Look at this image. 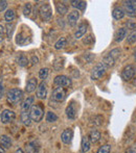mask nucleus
Listing matches in <instances>:
<instances>
[{
  "label": "nucleus",
  "instance_id": "nucleus-1",
  "mask_svg": "<svg viewBox=\"0 0 136 153\" xmlns=\"http://www.w3.org/2000/svg\"><path fill=\"white\" fill-rule=\"evenodd\" d=\"M120 55V49L116 48V49H113L111 50L110 52H108L107 54L105 55L103 59V64L106 66V68H111L115 65L116 61L117 59L119 57Z\"/></svg>",
  "mask_w": 136,
  "mask_h": 153
},
{
  "label": "nucleus",
  "instance_id": "nucleus-2",
  "mask_svg": "<svg viewBox=\"0 0 136 153\" xmlns=\"http://www.w3.org/2000/svg\"><path fill=\"white\" fill-rule=\"evenodd\" d=\"M23 98V91L20 89H12L8 92L6 94V100H8V103L13 105H16L22 100Z\"/></svg>",
  "mask_w": 136,
  "mask_h": 153
},
{
  "label": "nucleus",
  "instance_id": "nucleus-3",
  "mask_svg": "<svg viewBox=\"0 0 136 153\" xmlns=\"http://www.w3.org/2000/svg\"><path fill=\"white\" fill-rule=\"evenodd\" d=\"M29 116H31L32 121L39 123L44 116V109L40 104H35L32 106L31 111H29Z\"/></svg>",
  "mask_w": 136,
  "mask_h": 153
},
{
  "label": "nucleus",
  "instance_id": "nucleus-4",
  "mask_svg": "<svg viewBox=\"0 0 136 153\" xmlns=\"http://www.w3.org/2000/svg\"><path fill=\"white\" fill-rule=\"evenodd\" d=\"M106 70H107V68H106V66L103 64V62L96 64L91 71V75H90V76H91V79L92 80H98V79H101L104 75H105Z\"/></svg>",
  "mask_w": 136,
  "mask_h": 153
},
{
  "label": "nucleus",
  "instance_id": "nucleus-5",
  "mask_svg": "<svg viewBox=\"0 0 136 153\" xmlns=\"http://www.w3.org/2000/svg\"><path fill=\"white\" fill-rule=\"evenodd\" d=\"M40 17L43 21L45 22H48L50 21V19L53 18V10H51V6L50 4L46 3V4H43L42 6L40 7Z\"/></svg>",
  "mask_w": 136,
  "mask_h": 153
},
{
  "label": "nucleus",
  "instance_id": "nucleus-6",
  "mask_svg": "<svg viewBox=\"0 0 136 153\" xmlns=\"http://www.w3.org/2000/svg\"><path fill=\"white\" fill-rule=\"evenodd\" d=\"M136 73V67L134 65H128L124 68L122 72V78L124 79L125 81H129L134 77Z\"/></svg>",
  "mask_w": 136,
  "mask_h": 153
},
{
  "label": "nucleus",
  "instance_id": "nucleus-7",
  "mask_svg": "<svg viewBox=\"0 0 136 153\" xmlns=\"http://www.w3.org/2000/svg\"><path fill=\"white\" fill-rule=\"evenodd\" d=\"M66 98V91L64 88L58 87L53 90V95H51V100L56 101V102H62Z\"/></svg>",
  "mask_w": 136,
  "mask_h": 153
},
{
  "label": "nucleus",
  "instance_id": "nucleus-8",
  "mask_svg": "<svg viewBox=\"0 0 136 153\" xmlns=\"http://www.w3.org/2000/svg\"><path fill=\"white\" fill-rule=\"evenodd\" d=\"M124 10L129 17H132V18L136 17V1L133 0L124 1Z\"/></svg>",
  "mask_w": 136,
  "mask_h": 153
},
{
  "label": "nucleus",
  "instance_id": "nucleus-9",
  "mask_svg": "<svg viewBox=\"0 0 136 153\" xmlns=\"http://www.w3.org/2000/svg\"><path fill=\"white\" fill-rule=\"evenodd\" d=\"M53 85L57 87H69L71 85V79L67 77L66 75H58L53 80Z\"/></svg>",
  "mask_w": 136,
  "mask_h": 153
},
{
  "label": "nucleus",
  "instance_id": "nucleus-10",
  "mask_svg": "<svg viewBox=\"0 0 136 153\" xmlns=\"http://www.w3.org/2000/svg\"><path fill=\"white\" fill-rule=\"evenodd\" d=\"M15 118H16V114L13 111H11V109H4V111H2L1 116H0V119H1V122L3 124L11 123Z\"/></svg>",
  "mask_w": 136,
  "mask_h": 153
},
{
  "label": "nucleus",
  "instance_id": "nucleus-11",
  "mask_svg": "<svg viewBox=\"0 0 136 153\" xmlns=\"http://www.w3.org/2000/svg\"><path fill=\"white\" fill-rule=\"evenodd\" d=\"M25 151L27 153H39V151H40V143H39V141L35 140V141L29 142L25 145Z\"/></svg>",
  "mask_w": 136,
  "mask_h": 153
},
{
  "label": "nucleus",
  "instance_id": "nucleus-12",
  "mask_svg": "<svg viewBox=\"0 0 136 153\" xmlns=\"http://www.w3.org/2000/svg\"><path fill=\"white\" fill-rule=\"evenodd\" d=\"M66 116H67L68 119L70 120H74L77 117V107H75V103L74 101H71L70 104H68V106L65 109Z\"/></svg>",
  "mask_w": 136,
  "mask_h": 153
},
{
  "label": "nucleus",
  "instance_id": "nucleus-13",
  "mask_svg": "<svg viewBox=\"0 0 136 153\" xmlns=\"http://www.w3.org/2000/svg\"><path fill=\"white\" fill-rule=\"evenodd\" d=\"M34 101H35L34 97H32V96L27 97L22 102V104H21V113H29V111H31L32 106H33Z\"/></svg>",
  "mask_w": 136,
  "mask_h": 153
},
{
  "label": "nucleus",
  "instance_id": "nucleus-14",
  "mask_svg": "<svg viewBox=\"0 0 136 153\" xmlns=\"http://www.w3.org/2000/svg\"><path fill=\"white\" fill-rule=\"evenodd\" d=\"M80 18V12L77 10H74L72 12L69 13L68 17H67V21H68V24L70 25L71 27L75 26L77 23V20Z\"/></svg>",
  "mask_w": 136,
  "mask_h": 153
},
{
  "label": "nucleus",
  "instance_id": "nucleus-15",
  "mask_svg": "<svg viewBox=\"0 0 136 153\" xmlns=\"http://www.w3.org/2000/svg\"><path fill=\"white\" fill-rule=\"evenodd\" d=\"M47 96V85L45 81H42L37 88V97L39 99H45Z\"/></svg>",
  "mask_w": 136,
  "mask_h": 153
},
{
  "label": "nucleus",
  "instance_id": "nucleus-16",
  "mask_svg": "<svg viewBox=\"0 0 136 153\" xmlns=\"http://www.w3.org/2000/svg\"><path fill=\"white\" fill-rule=\"evenodd\" d=\"M72 137H73V131L70 128L65 129L61 134V140L64 144H70L71 141H72Z\"/></svg>",
  "mask_w": 136,
  "mask_h": 153
},
{
  "label": "nucleus",
  "instance_id": "nucleus-17",
  "mask_svg": "<svg viewBox=\"0 0 136 153\" xmlns=\"http://www.w3.org/2000/svg\"><path fill=\"white\" fill-rule=\"evenodd\" d=\"M38 80L36 78H31L29 79V81L26 82L25 85V92L26 93H33L35 90L38 88Z\"/></svg>",
  "mask_w": 136,
  "mask_h": 153
},
{
  "label": "nucleus",
  "instance_id": "nucleus-18",
  "mask_svg": "<svg viewBox=\"0 0 136 153\" xmlns=\"http://www.w3.org/2000/svg\"><path fill=\"white\" fill-rule=\"evenodd\" d=\"M90 146H91V142H90L88 137H82V143H81V151L83 153H87L90 150Z\"/></svg>",
  "mask_w": 136,
  "mask_h": 153
},
{
  "label": "nucleus",
  "instance_id": "nucleus-19",
  "mask_svg": "<svg viewBox=\"0 0 136 153\" xmlns=\"http://www.w3.org/2000/svg\"><path fill=\"white\" fill-rule=\"evenodd\" d=\"M127 36V29L125 28V27H122V28H119L117 31L115 32V36H114V41L117 43L122 42V40H124L125 38Z\"/></svg>",
  "mask_w": 136,
  "mask_h": 153
},
{
  "label": "nucleus",
  "instance_id": "nucleus-20",
  "mask_svg": "<svg viewBox=\"0 0 136 153\" xmlns=\"http://www.w3.org/2000/svg\"><path fill=\"white\" fill-rule=\"evenodd\" d=\"M87 31V25L85 23H81V24L77 26V29L74 32V38L75 39H81L84 34Z\"/></svg>",
  "mask_w": 136,
  "mask_h": 153
},
{
  "label": "nucleus",
  "instance_id": "nucleus-21",
  "mask_svg": "<svg viewBox=\"0 0 136 153\" xmlns=\"http://www.w3.org/2000/svg\"><path fill=\"white\" fill-rule=\"evenodd\" d=\"M125 15H126V13H125L124 8L119 7V6H116L113 10V12H112V16H113V18L115 19V20H120V19H122L125 17Z\"/></svg>",
  "mask_w": 136,
  "mask_h": 153
},
{
  "label": "nucleus",
  "instance_id": "nucleus-22",
  "mask_svg": "<svg viewBox=\"0 0 136 153\" xmlns=\"http://www.w3.org/2000/svg\"><path fill=\"white\" fill-rule=\"evenodd\" d=\"M29 36H26V34L24 33L23 31H21V32H19L18 34H17V39H16V42H17V44H19V45H25L26 43H29L31 41L29 40Z\"/></svg>",
  "mask_w": 136,
  "mask_h": 153
},
{
  "label": "nucleus",
  "instance_id": "nucleus-23",
  "mask_svg": "<svg viewBox=\"0 0 136 153\" xmlns=\"http://www.w3.org/2000/svg\"><path fill=\"white\" fill-rule=\"evenodd\" d=\"M0 145L4 148V149H8L12 147V140L8 137V135H2L0 137Z\"/></svg>",
  "mask_w": 136,
  "mask_h": 153
},
{
  "label": "nucleus",
  "instance_id": "nucleus-24",
  "mask_svg": "<svg viewBox=\"0 0 136 153\" xmlns=\"http://www.w3.org/2000/svg\"><path fill=\"white\" fill-rule=\"evenodd\" d=\"M89 137V140H90V142H91V143L95 144L101 140V132H100V131L94 130V129H93V130L90 131L89 137Z\"/></svg>",
  "mask_w": 136,
  "mask_h": 153
},
{
  "label": "nucleus",
  "instance_id": "nucleus-25",
  "mask_svg": "<svg viewBox=\"0 0 136 153\" xmlns=\"http://www.w3.org/2000/svg\"><path fill=\"white\" fill-rule=\"evenodd\" d=\"M56 10H57L58 14L61 15V16L65 15L66 13L68 12V7L64 3H62V2H59V3H57V5H56Z\"/></svg>",
  "mask_w": 136,
  "mask_h": 153
},
{
  "label": "nucleus",
  "instance_id": "nucleus-26",
  "mask_svg": "<svg viewBox=\"0 0 136 153\" xmlns=\"http://www.w3.org/2000/svg\"><path fill=\"white\" fill-rule=\"evenodd\" d=\"M15 17H16V15H15V10H8L5 14H4V20H5L8 23H11L12 21H14Z\"/></svg>",
  "mask_w": 136,
  "mask_h": 153
},
{
  "label": "nucleus",
  "instance_id": "nucleus-27",
  "mask_svg": "<svg viewBox=\"0 0 136 153\" xmlns=\"http://www.w3.org/2000/svg\"><path fill=\"white\" fill-rule=\"evenodd\" d=\"M21 121L25 126H29L32 123L31 116H29V113H21Z\"/></svg>",
  "mask_w": 136,
  "mask_h": 153
},
{
  "label": "nucleus",
  "instance_id": "nucleus-28",
  "mask_svg": "<svg viewBox=\"0 0 136 153\" xmlns=\"http://www.w3.org/2000/svg\"><path fill=\"white\" fill-rule=\"evenodd\" d=\"M71 5L73 6V7L77 8V10H84V8L86 7V2L85 1H81V0H74V1H71L70 2Z\"/></svg>",
  "mask_w": 136,
  "mask_h": 153
},
{
  "label": "nucleus",
  "instance_id": "nucleus-29",
  "mask_svg": "<svg viewBox=\"0 0 136 153\" xmlns=\"http://www.w3.org/2000/svg\"><path fill=\"white\" fill-rule=\"evenodd\" d=\"M66 44H67V40H66L65 38H61L58 40V42L55 44V49H57V50H60V49H63L64 47L66 46Z\"/></svg>",
  "mask_w": 136,
  "mask_h": 153
},
{
  "label": "nucleus",
  "instance_id": "nucleus-30",
  "mask_svg": "<svg viewBox=\"0 0 136 153\" xmlns=\"http://www.w3.org/2000/svg\"><path fill=\"white\" fill-rule=\"evenodd\" d=\"M46 121L48 123H53L58 121V116L55 113H53V111H48L46 114Z\"/></svg>",
  "mask_w": 136,
  "mask_h": 153
},
{
  "label": "nucleus",
  "instance_id": "nucleus-31",
  "mask_svg": "<svg viewBox=\"0 0 136 153\" xmlns=\"http://www.w3.org/2000/svg\"><path fill=\"white\" fill-rule=\"evenodd\" d=\"M48 73H49V70L47 68H42L40 71H39V77H40L41 79H43V81H44V79L47 78V76H48Z\"/></svg>",
  "mask_w": 136,
  "mask_h": 153
},
{
  "label": "nucleus",
  "instance_id": "nucleus-32",
  "mask_svg": "<svg viewBox=\"0 0 136 153\" xmlns=\"http://www.w3.org/2000/svg\"><path fill=\"white\" fill-rule=\"evenodd\" d=\"M127 42H128V44H134V43L136 42V29L135 30H133L128 36V38H127Z\"/></svg>",
  "mask_w": 136,
  "mask_h": 153
},
{
  "label": "nucleus",
  "instance_id": "nucleus-33",
  "mask_svg": "<svg viewBox=\"0 0 136 153\" xmlns=\"http://www.w3.org/2000/svg\"><path fill=\"white\" fill-rule=\"evenodd\" d=\"M15 28V24L14 23H8V25H6V36H8V38L11 39V36H12L13 34V30H14Z\"/></svg>",
  "mask_w": 136,
  "mask_h": 153
},
{
  "label": "nucleus",
  "instance_id": "nucleus-34",
  "mask_svg": "<svg viewBox=\"0 0 136 153\" xmlns=\"http://www.w3.org/2000/svg\"><path fill=\"white\" fill-rule=\"evenodd\" d=\"M31 13H32V4L29 2H27V3H25L24 7H23V14H24V16H29Z\"/></svg>",
  "mask_w": 136,
  "mask_h": 153
},
{
  "label": "nucleus",
  "instance_id": "nucleus-35",
  "mask_svg": "<svg viewBox=\"0 0 136 153\" xmlns=\"http://www.w3.org/2000/svg\"><path fill=\"white\" fill-rule=\"evenodd\" d=\"M110 151H111V146L106 144V145L102 146V147L98 150L96 153H110Z\"/></svg>",
  "mask_w": 136,
  "mask_h": 153
},
{
  "label": "nucleus",
  "instance_id": "nucleus-36",
  "mask_svg": "<svg viewBox=\"0 0 136 153\" xmlns=\"http://www.w3.org/2000/svg\"><path fill=\"white\" fill-rule=\"evenodd\" d=\"M27 62H29V59H27L26 57L24 56V55H21V56L19 57V59H18L19 66L25 67V66H27Z\"/></svg>",
  "mask_w": 136,
  "mask_h": 153
},
{
  "label": "nucleus",
  "instance_id": "nucleus-37",
  "mask_svg": "<svg viewBox=\"0 0 136 153\" xmlns=\"http://www.w3.org/2000/svg\"><path fill=\"white\" fill-rule=\"evenodd\" d=\"M8 6V1H0V12H3Z\"/></svg>",
  "mask_w": 136,
  "mask_h": 153
},
{
  "label": "nucleus",
  "instance_id": "nucleus-38",
  "mask_svg": "<svg viewBox=\"0 0 136 153\" xmlns=\"http://www.w3.org/2000/svg\"><path fill=\"white\" fill-rule=\"evenodd\" d=\"M4 40V27L0 25V42Z\"/></svg>",
  "mask_w": 136,
  "mask_h": 153
},
{
  "label": "nucleus",
  "instance_id": "nucleus-39",
  "mask_svg": "<svg viewBox=\"0 0 136 153\" xmlns=\"http://www.w3.org/2000/svg\"><path fill=\"white\" fill-rule=\"evenodd\" d=\"M91 42H93V36H92L91 34L88 36L86 40H84V44H89V43H91Z\"/></svg>",
  "mask_w": 136,
  "mask_h": 153
},
{
  "label": "nucleus",
  "instance_id": "nucleus-40",
  "mask_svg": "<svg viewBox=\"0 0 136 153\" xmlns=\"http://www.w3.org/2000/svg\"><path fill=\"white\" fill-rule=\"evenodd\" d=\"M2 95H3V85H2V79L0 77V99H1Z\"/></svg>",
  "mask_w": 136,
  "mask_h": 153
},
{
  "label": "nucleus",
  "instance_id": "nucleus-41",
  "mask_svg": "<svg viewBox=\"0 0 136 153\" xmlns=\"http://www.w3.org/2000/svg\"><path fill=\"white\" fill-rule=\"evenodd\" d=\"M32 62H33V64L34 65H37L39 62V59H38V56H36V55H34L33 57H32Z\"/></svg>",
  "mask_w": 136,
  "mask_h": 153
},
{
  "label": "nucleus",
  "instance_id": "nucleus-42",
  "mask_svg": "<svg viewBox=\"0 0 136 153\" xmlns=\"http://www.w3.org/2000/svg\"><path fill=\"white\" fill-rule=\"evenodd\" d=\"M125 153H135V150L133 149V148H128Z\"/></svg>",
  "mask_w": 136,
  "mask_h": 153
},
{
  "label": "nucleus",
  "instance_id": "nucleus-43",
  "mask_svg": "<svg viewBox=\"0 0 136 153\" xmlns=\"http://www.w3.org/2000/svg\"><path fill=\"white\" fill-rule=\"evenodd\" d=\"M15 153H24V152H23V150L21 149V148H19V149H17L16 151H15Z\"/></svg>",
  "mask_w": 136,
  "mask_h": 153
},
{
  "label": "nucleus",
  "instance_id": "nucleus-44",
  "mask_svg": "<svg viewBox=\"0 0 136 153\" xmlns=\"http://www.w3.org/2000/svg\"><path fill=\"white\" fill-rule=\"evenodd\" d=\"M4 152H5V149H4L1 145H0V153H4Z\"/></svg>",
  "mask_w": 136,
  "mask_h": 153
},
{
  "label": "nucleus",
  "instance_id": "nucleus-45",
  "mask_svg": "<svg viewBox=\"0 0 136 153\" xmlns=\"http://www.w3.org/2000/svg\"><path fill=\"white\" fill-rule=\"evenodd\" d=\"M133 56H134V59L136 61V48L134 49V52H133Z\"/></svg>",
  "mask_w": 136,
  "mask_h": 153
},
{
  "label": "nucleus",
  "instance_id": "nucleus-46",
  "mask_svg": "<svg viewBox=\"0 0 136 153\" xmlns=\"http://www.w3.org/2000/svg\"><path fill=\"white\" fill-rule=\"evenodd\" d=\"M134 85H136V78H135V80H134Z\"/></svg>",
  "mask_w": 136,
  "mask_h": 153
}]
</instances>
